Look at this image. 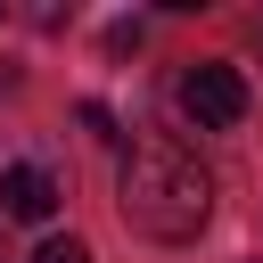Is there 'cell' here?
<instances>
[{
	"label": "cell",
	"mask_w": 263,
	"mask_h": 263,
	"mask_svg": "<svg viewBox=\"0 0 263 263\" xmlns=\"http://www.w3.org/2000/svg\"><path fill=\"white\" fill-rule=\"evenodd\" d=\"M0 214H8V222H49V214H58V173L33 164V156L0 164Z\"/></svg>",
	"instance_id": "3957f363"
},
{
	"label": "cell",
	"mask_w": 263,
	"mask_h": 263,
	"mask_svg": "<svg viewBox=\"0 0 263 263\" xmlns=\"http://www.w3.org/2000/svg\"><path fill=\"white\" fill-rule=\"evenodd\" d=\"M33 263H90V247H82V238H41Z\"/></svg>",
	"instance_id": "277c9868"
},
{
	"label": "cell",
	"mask_w": 263,
	"mask_h": 263,
	"mask_svg": "<svg viewBox=\"0 0 263 263\" xmlns=\"http://www.w3.org/2000/svg\"><path fill=\"white\" fill-rule=\"evenodd\" d=\"M173 107H181L197 132H230V123H247V74L222 66V58H197V66H181Z\"/></svg>",
	"instance_id": "7a4b0ae2"
},
{
	"label": "cell",
	"mask_w": 263,
	"mask_h": 263,
	"mask_svg": "<svg viewBox=\"0 0 263 263\" xmlns=\"http://www.w3.org/2000/svg\"><path fill=\"white\" fill-rule=\"evenodd\" d=\"M115 214H123V230H140L156 247H189L214 214V173L173 132H140L115 164Z\"/></svg>",
	"instance_id": "6da1fadb"
}]
</instances>
